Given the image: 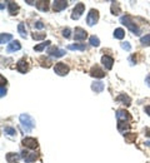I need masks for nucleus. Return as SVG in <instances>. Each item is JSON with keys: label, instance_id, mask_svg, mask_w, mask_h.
I'll return each mask as SVG.
<instances>
[{"label": "nucleus", "instance_id": "23", "mask_svg": "<svg viewBox=\"0 0 150 163\" xmlns=\"http://www.w3.org/2000/svg\"><path fill=\"white\" fill-rule=\"evenodd\" d=\"M68 49L69 50H85L87 49V46H85V44H70L68 45Z\"/></svg>", "mask_w": 150, "mask_h": 163}, {"label": "nucleus", "instance_id": "39", "mask_svg": "<svg viewBox=\"0 0 150 163\" xmlns=\"http://www.w3.org/2000/svg\"><path fill=\"white\" fill-rule=\"evenodd\" d=\"M145 135H148V137H150V129H146V134Z\"/></svg>", "mask_w": 150, "mask_h": 163}, {"label": "nucleus", "instance_id": "12", "mask_svg": "<svg viewBox=\"0 0 150 163\" xmlns=\"http://www.w3.org/2000/svg\"><path fill=\"white\" fill-rule=\"evenodd\" d=\"M90 75L95 77V78H103V77H105V72L103 69H100L98 65H95L92 68V70H90Z\"/></svg>", "mask_w": 150, "mask_h": 163}, {"label": "nucleus", "instance_id": "35", "mask_svg": "<svg viewBox=\"0 0 150 163\" xmlns=\"http://www.w3.org/2000/svg\"><path fill=\"white\" fill-rule=\"evenodd\" d=\"M45 25H44V23L43 22H36L35 24H34V28H36V29H43Z\"/></svg>", "mask_w": 150, "mask_h": 163}, {"label": "nucleus", "instance_id": "33", "mask_svg": "<svg viewBox=\"0 0 150 163\" xmlns=\"http://www.w3.org/2000/svg\"><path fill=\"white\" fill-rule=\"evenodd\" d=\"M121 48L125 49L126 51H130L131 50V45L128 43V41H123V43H121Z\"/></svg>", "mask_w": 150, "mask_h": 163}, {"label": "nucleus", "instance_id": "13", "mask_svg": "<svg viewBox=\"0 0 150 163\" xmlns=\"http://www.w3.org/2000/svg\"><path fill=\"white\" fill-rule=\"evenodd\" d=\"M21 49V45L18 40H13L8 46H6V51L8 53H13V51H17V50H20Z\"/></svg>", "mask_w": 150, "mask_h": 163}, {"label": "nucleus", "instance_id": "21", "mask_svg": "<svg viewBox=\"0 0 150 163\" xmlns=\"http://www.w3.org/2000/svg\"><path fill=\"white\" fill-rule=\"evenodd\" d=\"M129 128H130V124H128V122H118V129H119V132L125 134V132L129 130Z\"/></svg>", "mask_w": 150, "mask_h": 163}, {"label": "nucleus", "instance_id": "38", "mask_svg": "<svg viewBox=\"0 0 150 163\" xmlns=\"http://www.w3.org/2000/svg\"><path fill=\"white\" fill-rule=\"evenodd\" d=\"M145 112L150 115V106H146V107H145Z\"/></svg>", "mask_w": 150, "mask_h": 163}, {"label": "nucleus", "instance_id": "31", "mask_svg": "<svg viewBox=\"0 0 150 163\" xmlns=\"http://www.w3.org/2000/svg\"><path fill=\"white\" fill-rule=\"evenodd\" d=\"M140 43L143 45H145V46H149L150 45V34H146V35H144L140 38Z\"/></svg>", "mask_w": 150, "mask_h": 163}, {"label": "nucleus", "instance_id": "40", "mask_svg": "<svg viewBox=\"0 0 150 163\" xmlns=\"http://www.w3.org/2000/svg\"><path fill=\"white\" fill-rule=\"evenodd\" d=\"M145 144H146V146H150V141H148V142H145Z\"/></svg>", "mask_w": 150, "mask_h": 163}, {"label": "nucleus", "instance_id": "20", "mask_svg": "<svg viewBox=\"0 0 150 163\" xmlns=\"http://www.w3.org/2000/svg\"><path fill=\"white\" fill-rule=\"evenodd\" d=\"M13 40V35L12 34H8V33H3L0 35V44H8V41Z\"/></svg>", "mask_w": 150, "mask_h": 163}, {"label": "nucleus", "instance_id": "15", "mask_svg": "<svg viewBox=\"0 0 150 163\" xmlns=\"http://www.w3.org/2000/svg\"><path fill=\"white\" fill-rule=\"evenodd\" d=\"M17 69L20 72V73H26L29 69V65H28V63L25 62V59H21L18 62V64H17Z\"/></svg>", "mask_w": 150, "mask_h": 163}, {"label": "nucleus", "instance_id": "6", "mask_svg": "<svg viewBox=\"0 0 150 163\" xmlns=\"http://www.w3.org/2000/svg\"><path fill=\"white\" fill-rule=\"evenodd\" d=\"M46 53L50 54L51 57L60 58V57H63L64 54H65V50H64V49H59L58 46H50V48L46 50Z\"/></svg>", "mask_w": 150, "mask_h": 163}, {"label": "nucleus", "instance_id": "19", "mask_svg": "<svg viewBox=\"0 0 150 163\" xmlns=\"http://www.w3.org/2000/svg\"><path fill=\"white\" fill-rule=\"evenodd\" d=\"M8 7H9V13H10V15H15V14L18 13L19 7H18V4H17V3H14V1H9V3H8Z\"/></svg>", "mask_w": 150, "mask_h": 163}, {"label": "nucleus", "instance_id": "27", "mask_svg": "<svg viewBox=\"0 0 150 163\" xmlns=\"http://www.w3.org/2000/svg\"><path fill=\"white\" fill-rule=\"evenodd\" d=\"M35 5L41 12H48V1H36Z\"/></svg>", "mask_w": 150, "mask_h": 163}, {"label": "nucleus", "instance_id": "37", "mask_svg": "<svg viewBox=\"0 0 150 163\" xmlns=\"http://www.w3.org/2000/svg\"><path fill=\"white\" fill-rule=\"evenodd\" d=\"M145 83H146V85H148V87H150V74L145 78Z\"/></svg>", "mask_w": 150, "mask_h": 163}, {"label": "nucleus", "instance_id": "16", "mask_svg": "<svg viewBox=\"0 0 150 163\" xmlns=\"http://www.w3.org/2000/svg\"><path fill=\"white\" fill-rule=\"evenodd\" d=\"M21 158L19 153H8L6 154V162L8 163H18Z\"/></svg>", "mask_w": 150, "mask_h": 163}, {"label": "nucleus", "instance_id": "36", "mask_svg": "<svg viewBox=\"0 0 150 163\" xmlns=\"http://www.w3.org/2000/svg\"><path fill=\"white\" fill-rule=\"evenodd\" d=\"M5 94H6V89H5L4 87H0V97H4L5 96Z\"/></svg>", "mask_w": 150, "mask_h": 163}, {"label": "nucleus", "instance_id": "18", "mask_svg": "<svg viewBox=\"0 0 150 163\" xmlns=\"http://www.w3.org/2000/svg\"><path fill=\"white\" fill-rule=\"evenodd\" d=\"M116 99H118L119 102H123V103H124L125 106H128V107H129L130 104H131V99H130L129 96H126V94H120V96L118 97Z\"/></svg>", "mask_w": 150, "mask_h": 163}, {"label": "nucleus", "instance_id": "17", "mask_svg": "<svg viewBox=\"0 0 150 163\" xmlns=\"http://www.w3.org/2000/svg\"><path fill=\"white\" fill-rule=\"evenodd\" d=\"M92 89L95 93H100L104 91V83L103 82H94L92 84Z\"/></svg>", "mask_w": 150, "mask_h": 163}, {"label": "nucleus", "instance_id": "24", "mask_svg": "<svg viewBox=\"0 0 150 163\" xmlns=\"http://www.w3.org/2000/svg\"><path fill=\"white\" fill-rule=\"evenodd\" d=\"M18 31H19V34L21 38H26V35H28V31H26V28H25V25L24 23H20L18 25Z\"/></svg>", "mask_w": 150, "mask_h": 163}, {"label": "nucleus", "instance_id": "14", "mask_svg": "<svg viewBox=\"0 0 150 163\" xmlns=\"http://www.w3.org/2000/svg\"><path fill=\"white\" fill-rule=\"evenodd\" d=\"M101 63H103V65L106 68V69H111L112 64H114V59L109 55H104L101 58Z\"/></svg>", "mask_w": 150, "mask_h": 163}, {"label": "nucleus", "instance_id": "4", "mask_svg": "<svg viewBox=\"0 0 150 163\" xmlns=\"http://www.w3.org/2000/svg\"><path fill=\"white\" fill-rule=\"evenodd\" d=\"M54 72L58 75H66L69 73V67L65 64V63H56L54 67Z\"/></svg>", "mask_w": 150, "mask_h": 163}, {"label": "nucleus", "instance_id": "8", "mask_svg": "<svg viewBox=\"0 0 150 163\" xmlns=\"http://www.w3.org/2000/svg\"><path fill=\"white\" fill-rule=\"evenodd\" d=\"M116 118H118V122H129L130 115L126 110L119 109V110H116Z\"/></svg>", "mask_w": 150, "mask_h": 163}, {"label": "nucleus", "instance_id": "26", "mask_svg": "<svg viewBox=\"0 0 150 163\" xmlns=\"http://www.w3.org/2000/svg\"><path fill=\"white\" fill-rule=\"evenodd\" d=\"M51 43H50V40H46V41H44V43H41V44H39V45H36V46H34V50H36V51H41V50H44L46 46H49Z\"/></svg>", "mask_w": 150, "mask_h": 163}, {"label": "nucleus", "instance_id": "10", "mask_svg": "<svg viewBox=\"0 0 150 163\" xmlns=\"http://www.w3.org/2000/svg\"><path fill=\"white\" fill-rule=\"evenodd\" d=\"M74 33H75V35H74L75 40H85L88 36V33L83 28H75Z\"/></svg>", "mask_w": 150, "mask_h": 163}, {"label": "nucleus", "instance_id": "3", "mask_svg": "<svg viewBox=\"0 0 150 163\" xmlns=\"http://www.w3.org/2000/svg\"><path fill=\"white\" fill-rule=\"evenodd\" d=\"M98 20H99V13H98V10H95V9H92L89 12L88 14V17H87V23L89 27H93V25H95L96 23H98Z\"/></svg>", "mask_w": 150, "mask_h": 163}, {"label": "nucleus", "instance_id": "9", "mask_svg": "<svg viewBox=\"0 0 150 163\" xmlns=\"http://www.w3.org/2000/svg\"><path fill=\"white\" fill-rule=\"evenodd\" d=\"M23 144L26 147V148L35 149L38 147V141L35 138H31V137H26V138L23 139Z\"/></svg>", "mask_w": 150, "mask_h": 163}, {"label": "nucleus", "instance_id": "2", "mask_svg": "<svg viewBox=\"0 0 150 163\" xmlns=\"http://www.w3.org/2000/svg\"><path fill=\"white\" fill-rule=\"evenodd\" d=\"M121 23L125 25V27L129 29L133 34H135V35H139L140 34V30H139V28H138V25L134 23V20H133V18L130 17V15H124V17H121Z\"/></svg>", "mask_w": 150, "mask_h": 163}, {"label": "nucleus", "instance_id": "32", "mask_svg": "<svg viewBox=\"0 0 150 163\" xmlns=\"http://www.w3.org/2000/svg\"><path fill=\"white\" fill-rule=\"evenodd\" d=\"M33 39L34 40H43V39H45V36H46V34H41V33H34L33 35Z\"/></svg>", "mask_w": 150, "mask_h": 163}, {"label": "nucleus", "instance_id": "7", "mask_svg": "<svg viewBox=\"0 0 150 163\" xmlns=\"http://www.w3.org/2000/svg\"><path fill=\"white\" fill-rule=\"evenodd\" d=\"M21 157L24 158L25 163H31V162H35V159L38 158V154L35 152H26V151H23L21 152Z\"/></svg>", "mask_w": 150, "mask_h": 163}, {"label": "nucleus", "instance_id": "22", "mask_svg": "<svg viewBox=\"0 0 150 163\" xmlns=\"http://www.w3.org/2000/svg\"><path fill=\"white\" fill-rule=\"evenodd\" d=\"M4 133L6 135H10V137H14L17 135V129H15L14 127H10V125H6V127H4Z\"/></svg>", "mask_w": 150, "mask_h": 163}, {"label": "nucleus", "instance_id": "28", "mask_svg": "<svg viewBox=\"0 0 150 163\" xmlns=\"http://www.w3.org/2000/svg\"><path fill=\"white\" fill-rule=\"evenodd\" d=\"M120 7H119V4L118 3H112L111 4V14H114V15H119L120 14Z\"/></svg>", "mask_w": 150, "mask_h": 163}, {"label": "nucleus", "instance_id": "34", "mask_svg": "<svg viewBox=\"0 0 150 163\" xmlns=\"http://www.w3.org/2000/svg\"><path fill=\"white\" fill-rule=\"evenodd\" d=\"M70 34H71V30L69 28H65L63 30V36H64V38H70Z\"/></svg>", "mask_w": 150, "mask_h": 163}, {"label": "nucleus", "instance_id": "11", "mask_svg": "<svg viewBox=\"0 0 150 163\" xmlns=\"http://www.w3.org/2000/svg\"><path fill=\"white\" fill-rule=\"evenodd\" d=\"M66 7H68V1H64V0H55L53 3V9L55 12H61V10L66 9Z\"/></svg>", "mask_w": 150, "mask_h": 163}, {"label": "nucleus", "instance_id": "29", "mask_svg": "<svg viewBox=\"0 0 150 163\" xmlns=\"http://www.w3.org/2000/svg\"><path fill=\"white\" fill-rule=\"evenodd\" d=\"M89 43L92 44L93 46H99V45H100V40H99L98 36L92 35V36H90V38H89Z\"/></svg>", "mask_w": 150, "mask_h": 163}, {"label": "nucleus", "instance_id": "5", "mask_svg": "<svg viewBox=\"0 0 150 163\" xmlns=\"http://www.w3.org/2000/svg\"><path fill=\"white\" fill-rule=\"evenodd\" d=\"M84 10H85V5H84L83 3H78L76 5H75L74 10H73V14H71V19H74V20L79 19L80 17H81V14L84 13Z\"/></svg>", "mask_w": 150, "mask_h": 163}, {"label": "nucleus", "instance_id": "1", "mask_svg": "<svg viewBox=\"0 0 150 163\" xmlns=\"http://www.w3.org/2000/svg\"><path fill=\"white\" fill-rule=\"evenodd\" d=\"M20 123H21V128H23V130L25 133H30L31 130H33V128L35 127V120L33 119V117L29 114H20Z\"/></svg>", "mask_w": 150, "mask_h": 163}, {"label": "nucleus", "instance_id": "30", "mask_svg": "<svg viewBox=\"0 0 150 163\" xmlns=\"http://www.w3.org/2000/svg\"><path fill=\"white\" fill-rule=\"evenodd\" d=\"M124 137H125V141L128 143H133V142L136 139V134H134V133H125Z\"/></svg>", "mask_w": 150, "mask_h": 163}, {"label": "nucleus", "instance_id": "25", "mask_svg": "<svg viewBox=\"0 0 150 163\" xmlns=\"http://www.w3.org/2000/svg\"><path fill=\"white\" fill-rule=\"evenodd\" d=\"M125 36V31L124 29H121V28H118L114 30V38L116 39H123Z\"/></svg>", "mask_w": 150, "mask_h": 163}]
</instances>
